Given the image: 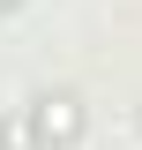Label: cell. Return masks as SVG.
Segmentation results:
<instances>
[{"label": "cell", "mask_w": 142, "mask_h": 150, "mask_svg": "<svg viewBox=\"0 0 142 150\" xmlns=\"http://www.w3.org/2000/svg\"><path fill=\"white\" fill-rule=\"evenodd\" d=\"M0 8H15V0H0Z\"/></svg>", "instance_id": "1"}]
</instances>
